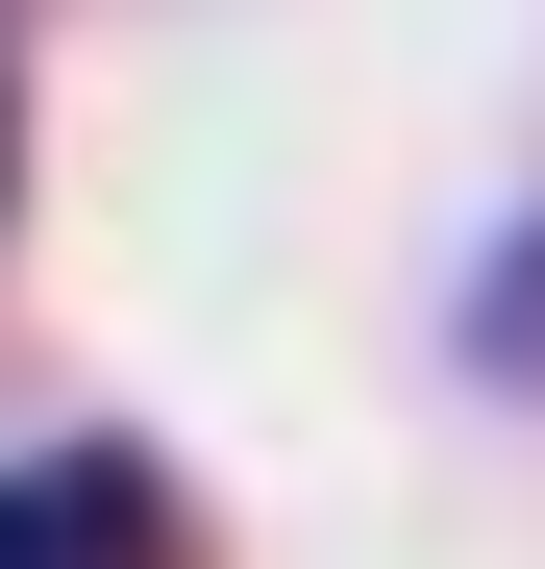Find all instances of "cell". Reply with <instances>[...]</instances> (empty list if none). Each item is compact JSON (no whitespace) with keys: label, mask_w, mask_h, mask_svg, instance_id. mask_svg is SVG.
<instances>
[{"label":"cell","mask_w":545,"mask_h":569,"mask_svg":"<svg viewBox=\"0 0 545 569\" xmlns=\"http://www.w3.org/2000/svg\"><path fill=\"white\" fill-rule=\"evenodd\" d=\"M0 569H174V496L125 446H50V470H0Z\"/></svg>","instance_id":"cell-1"}]
</instances>
